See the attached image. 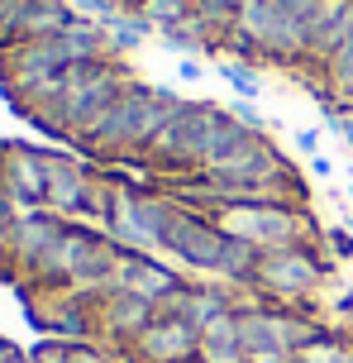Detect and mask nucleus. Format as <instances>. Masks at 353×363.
I'll list each match as a JSON object with an SVG mask.
<instances>
[{
  "instance_id": "nucleus-7",
  "label": "nucleus",
  "mask_w": 353,
  "mask_h": 363,
  "mask_svg": "<svg viewBox=\"0 0 353 363\" xmlns=\"http://www.w3.org/2000/svg\"><path fill=\"white\" fill-rule=\"evenodd\" d=\"M115 287L153 301L158 311H168V306H177V301L186 296L191 282H186L172 263H158V254H134V249H125V254H120V277H115Z\"/></svg>"
},
{
  "instance_id": "nucleus-22",
  "label": "nucleus",
  "mask_w": 353,
  "mask_h": 363,
  "mask_svg": "<svg viewBox=\"0 0 353 363\" xmlns=\"http://www.w3.org/2000/svg\"><path fill=\"white\" fill-rule=\"evenodd\" d=\"M325 239H330V254H335V258H344V263L353 258V230H349V225H330Z\"/></svg>"
},
{
  "instance_id": "nucleus-6",
  "label": "nucleus",
  "mask_w": 353,
  "mask_h": 363,
  "mask_svg": "<svg viewBox=\"0 0 353 363\" xmlns=\"http://www.w3.org/2000/svg\"><path fill=\"white\" fill-rule=\"evenodd\" d=\"M134 363H201V330L182 311H158L153 325L129 345Z\"/></svg>"
},
{
  "instance_id": "nucleus-9",
  "label": "nucleus",
  "mask_w": 353,
  "mask_h": 363,
  "mask_svg": "<svg viewBox=\"0 0 353 363\" xmlns=\"http://www.w3.org/2000/svg\"><path fill=\"white\" fill-rule=\"evenodd\" d=\"M149 158L163 167H201L205 148H201V106H182L172 115L163 134L149 144Z\"/></svg>"
},
{
  "instance_id": "nucleus-8",
  "label": "nucleus",
  "mask_w": 353,
  "mask_h": 363,
  "mask_svg": "<svg viewBox=\"0 0 353 363\" xmlns=\"http://www.w3.org/2000/svg\"><path fill=\"white\" fill-rule=\"evenodd\" d=\"M43 172H48V211L53 216H100L105 211V186L86 177V167L67 163L57 153H43Z\"/></svg>"
},
{
  "instance_id": "nucleus-27",
  "label": "nucleus",
  "mask_w": 353,
  "mask_h": 363,
  "mask_svg": "<svg viewBox=\"0 0 353 363\" xmlns=\"http://www.w3.org/2000/svg\"><path fill=\"white\" fill-rule=\"evenodd\" d=\"M330 129H335L339 139H344V144L353 148V120H344V115H339V110H330Z\"/></svg>"
},
{
  "instance_id": "nucleus-11",
  "label": "nucleus",
  "mask_w": 353,
  "mask_h": 363,
  "mask_svg": "<svg viewBox=\"0 0 353 363\" xmlns=\"http://www.w3.org/2000/svg\"><path fill=\"white\" fill-rule=\"evenodd\" d=\"M62 216H53V211H34V216H24L15 225V254L24 258V263H34V268H48L57 254V239H62Z\"/></svg>"
},
{
  "instance_id": "nucleus-15",
  "label": "nucleus",
  "mask_w": 353,
  "mask_h": 363,
  "mask_svg": "<svg viewBox=\"0 0 353 363\" xmlns=\"http://www.w3.org/2000/svg\"><path fill=\"white\" fill-rule=\"evenodd\" d=\"M168 311H182L196 330H205L210 320H220L224 311H234V301H229V291H220V287H196V282H191L186 296L177 301V306H168Z\"/></svg>"
},
{
  "instance_id": "nucleus-12",
  "label": "nucleus",
  "mask_w": 353,
  "mask_h": 363,
  "mask_svg": "<svg viewBox=\"0 0 353 363\" xmlns=\"http://www.w3.org/2000/svg\"><path fill=\"white\" fill-rule=\"evenodd\" d=\"M234 325H239V349L243 354H272V349H287L282 306H234ZM287 354H291V349H287Z\"/></svg>"
},
{
  "instance_id": "nucleus-29",
  "label": "nucleus",
  "mask_w": 353,
  "mask_h": 363,
  "mask_svg": "<svg viewBox=\"0 0 353 363\" xmlns=\"http://www.w3.org/2000/svg\"><path fill=\"white\" fill-rule=\"evenodd\" d=\"M311 172H316V177H330V163H325V158L316 153V158H311Z\"/></svg>"
},
{
  "instance_id": "nucleus-2",
  "label": "nucleus",
  "mask_w": 353,
  "mask_h": 363,
  "mask_svg": "<svg viewBox=\"0 0 353 363\" xmlns=\"http://www.w3.org/2000/svg\"><path fill=\"white\" fill-rule=\"evenodd\" d=\"M215 220L224 235H234L258 254L306 244V235H316V216H306L296 201H220Z\"/></svg>"
},
{
  "instance_id": "nucleus-30",
  "label": "nucleus",
  "mask_w": 353,
  "mask_h": 363,
  "mask_svg": "<svg viewBox=\"0 0 353 363\" xmlns=\"http://www.w3.org/2000/svg\"><path fill=\"white\" fill-rule=\"evenodd\" d=\"M15 354H19V349L10 345V340H0V363H10V359H15Z\"/></svg>"
},
{
  "instance_id": "nucleus-18",
  "label": "nucleus",
  "mask_w": 353,
  "mask_h": 363,
  "mask_svg": "<svg viewBox=\"0 0 353 363\" xmlns=\"http://www.w3.org/2000/svg\"><path fill=\"white\" fill-rule=\"evenodd\" d=\"M105 29H110V43H120V48H134V43H144V34H149L153 24H149L144 15H125V10H120V15H115Z\"/></svg>"
},
{
  "instance_id": "nucleus-19",
  "label": "nucleus",
  "mask_w": 353,
  "mask_h": 363,
  "mask_svg": "<svg viewBox=\"0 0 353 363\" xmlns=\"http://www.w3.org/2000/svg\"><path fill=\"white\" fill-rule=\"evenodd\" d=\"M220 77L229 82V91H234L239 101H258V96H262V82L253 77V67H248V62H224Z\"/></svg>"
},
{
  "instance_id": "nucleus-1",
  "label": "nucleus",
  "mask_w": 353,
  "mask_h": 363,
  "mask_svg": "<svg viewBox=\"0 0 353 363\" xmlns=\"http://www.w3.org/2000/svg\"><path fill=\"white\" fill-rule=\"evenodd\" d=\"M163 254H172L191 272H215V277L239 282V287H253V268H258V249H248L234 235H224L215 216L182 211V206H177L168 235H163Z\"/></svg>"
},
{
  "instance_id": "nucleus-28",
  "label": "nucleus",
  "mask_w": 353,
  "mask_h": 363,
  "mask_svg": "<svg viewBox=\"0 0 353 363\" xmlns=\"http://www.w3.org/2000/svg\"><path fill=\"white\" fill-rule=\"evenodd\" d=\"M177 72L186 77V82H201V57H182V67Z\"/></svg>"
},
{
  "instance_id": "nucleus-32",
  "label": "nucleus",
  "mask_w": 353,
  "mask_h": 363,
  "mask_svg": "<svg viewBox=\"0 0 353 363\" xmlns=\"http://www.w3.org/2000/svg\"><path fill=\"white\" fill-rule=\"evenodd\" d=\"M349 196H353V182H349Z\"/></svg>"
},
{
  "instance_id": "nucleus-16",
  "label": "nucleus",
  "mask_w": 353,
  "mask_h": 363,
  "mask_svg": "<svg viewBox=\"0 0 353 363\" xmlns=\"http://www.w3.org/2000/svg\"><path fill=\"white\" fill-rule=\"evenodd\" d=\"M296 363H353V340H339V335H325L316 345H306L291 354Z\"/></svg>"
},
{
  "instance_id": "nucleus-17",
  "label": "nucleus",
  "mask_w": 353,
  "mask_h": 363,
  "mask_svg": "<svg viewBox=\"0 0 353 363\" xmlns=\"http://www.w3.org/2000/svg\"><path fill=\"white\" fill-rule=\"evenodd\" d=\"M139 15L158 24V34L172 29V24H186L191 19V0H139Z\"/></svg>"
},
{
  "instance_id": "nucleus-10",
  "label": "nucleus",
  "mask_w": 353,
  "mask_h": 363,
  "mask_svg": "<svg viewBox=\"0 0 353 363\" xmlns=\"http://www.w3.org/2000/svg\"><path fill=\"white\" fill-rule=\"evenodd\" d=\"M153 315H158L153 301L134 296V291H120V287L105 291V296L96 301V320H100V330H105L110 340H120V345H134V340L153 325Z\"/></svg>"
},
{
  "instance_id": "nucleus-24",
  "label": "nucleus",
  "mask_w": 353,
  "mask_h": 363,
  "mask_svg": "<svg viewBox=\"0 0 353 363\" xmlns=\"http://www.w3.org/2000/svg\"><path fill=\"white\" fill-rule=\"evenodd\" d=\"M15 196H10V191H5V186H0V239H10L15 235Z\"/></svg>"
},
{
  "instance_id": "nucleus-23",
  "label": "nucleus",
  "mask_w": 353,
  "mask_h": 363,
  "mask_svg": "<svg viewBox=\"0 0 353 363\" xmlns=\"http://www.w3.org/2000/svg\"><path fill=\"white\" fill-rule=\"evenodd\" d=\"M34 363H72V349L62 345V340H43L34 349Z\"/></svg>"
},
{
  "instance_id": "nucleus-4",
  "label": "nucleus",
  "mask_w": 353,
  "mask_h": 363,
  "mask_svg": "<svg viewBox=\"0 0 353 363\" xmlns=\"http://www.w3.org/2000/svg\"><path fill=\"white\" fill-rule=\"evenodd\" d=\"M177 206L168 196H153V191H134V186H105V235L120 244V249H134V254H158L163 249V235H168Z\"/></svg>"
},
{
  "instance_id": "nucleus-26",
  "label": "nucleus",
  "mask_w": 353,
  "mask_h": 363,
  "mask_svg": "<svg viewBox=\"0 0 353 363\" xmlns=\"http://www.w3.org/2000/svg\"><path fill=\"white\" fill-rule=\"evenodd\" d=\"M296 148L306 153V158H316L320 153V129H296Z\"/></svg>"
},
{
  "instance_id": "nucleus-31",
  "label": "nucleus",
  "mask_w": 353,
  "mask_h": 363,
  "mask_svg": "<svg viewBox=\"0 0 353 363\" xmlns=\"http://www.w3.org/2000/svg\"><path fill=\"white\" fill-rule=\"evenodd\" d=\"M10 363H34V354H15V359H10Z\"/></svg>"
},
{
  "instance_id": "nucleus-13",
  "label": "nucleus",
  "mask_w": 353,
  "mask_h": 363,
  "mask_svg": "<svg viewBox=\"0 0 353 363\" xmlns=\"http://www.w3.org/2000/svg\"><path fill=\"white\" fill-rule=\"evenodd\" d=\"M5 191L24 206H48V172H43V153H29V148H15L5 158Z\"/></svg>"
},
{
  "instance_id": "nucleus-3",
  "label": "nucleus",
  "mask_w": 353,
  "mask_h": 363,
  "mask_svg": "<svg viewBox=\"0 0 353 363\" xmlns=\"http://www.w3.org/2000/svg\"><path fill=\"white\" fill-rule=\"evenodd\" d=\"M120 91H125V77H120L115 62H105V57L72 62V67L62 72V91H57L53 110L62 115V129H67V134L91 139V129L100 125L105 110L120 101Z\"/></svg>"
},
{
  "instance_id": "nucleus-21",
  "label": "nucleus",
  "mask_w": 353,
  "mask_h": 363,
  "mask_svg": "<svg viewBox=\"0 0 353 363\" xmlns=\"http://www.w3.org/2000/svg\"><path fill=\"white\" fill-rule=\"evenodd\" d=\"M229 115H234L248 134H267V120L258 115V106H253V101H234V106H229Z\"/></svg>"
},
{
  "instance_id": "nucleus-25",
  "label": "nucleus",
  "mask_w": 353,
  "mask_h": 363,
  "mask_svg": "<svg viewBox=\"0 0 353 363\" xmlns=\"http://www.w3.org/2000/svg\"><path fill=\"white\" fill-rule=\"evenodd\" d=\"M67 349H72V363H115L110 354H100V349L86 345V340H81V345H67Z\"/></svg>"
},
{
  "instance_id": "nucleus-20",
  "label": "nucleus",
  "mask_w": 353,
  "mask_h": 363,
  "mask_svg": "<svg viewBox=\"0 0 353 363\" xmlns=\"http://www.w3.org/2000/svg\"><path fill=\"white\" fill-rule=\"evenodd\" d=\"M191 24H196V19H186V24H172V29H163V43H168L172 53H182V57H196V53H201V34H191Z\"/></svg>"
},
{
  "instance_id": "nucleus-14",
  "label": "nucleus",
  "mask_w": 353,
  "mask_h": 363,
  "mask_svg": "<svg viewBox=\"0 0 353 363\" xmlns=\"http://www.w3.org/2000/svg\"><path fill=\"white\" fill-rule=\"evenodd\" d=\"M105 235H96L91 225H67L62 230V239H57V254H53V277H62V282H76V272H81V263L96 254V244H100Z\"/></svg>"
},
{
  "instance_id": "nucleus-5",
  "label": "nucleus",
  "mask_w": 353,
  "mask_h": 363,
  "mask_svg": "<svg viewBox=\"0 0 353 363\" xmlns=\"http://www.w3.org/2000/svg\"><path fill=\"white\" fill-rule=\"evenodd\" d=\"M330 277V263L316 254V244H287V249H267L258 254L253 268V287L277 296L282 306H306V296Z\"/></svg>"
}]
</instances>
